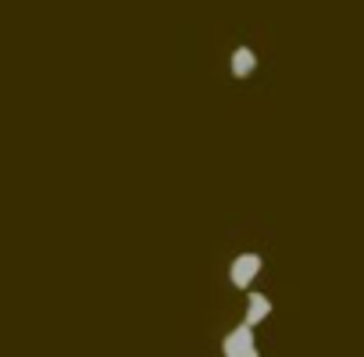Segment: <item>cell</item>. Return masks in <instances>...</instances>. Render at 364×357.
<instances>
[{"label": "cell", "instance_id": "obj_1", "mask_svg": "<svg viewBox=\"0 0 364 357\" xmlns=\"http://www.w3.org/2000/svg\"><path fill=\"white\" fill-rule=\"evenodd\" d=\"M222 350H225V357H261V353H257V346H254V325H247V321H243L236 332H229Z\"/></svg>", "mask_w": 364, "mask_h": 357}, {"label": "cell", "instance_id": "obj_2", "mask_svg": "<svg viewBox=\"0 0 364 357\" xmlns=\"http://www.w3.org/2000/svg\"><path fill=\"white\" fill-rule=\"evenodd\" d=\"M261 265H264V261H261L257 254H240V257L232 261V268H229V279H232V282H236L240 289H247V286H250V282L257 279Z\"/></svg>", "mask_w": 364, "mask_h": 357}, {"label": "cell", "instance_id": "obj_3", "mask_svg": "<svg viewBox=\"0 0 364 357\" xmlns=\"http://www.w3.org/2000/svg\"><path fill=\"white\" fill-rule=\"evenodd\" d=\"M257 72V54L250 47H236L232 50V75L236 79H250Z\"/></svg>", "mask_w": 364, "mask_h": 357}, {"label": "cell", "instance_id": "obj_4", "mask_svg": "<svg viewBox=\"0 0 364 357\" xmlns=\"http://www.w3.org/2000/svg\"><path fill=\"white\" fill-rule=\"evenodd\" d=\"M268 314H272V300L264 293H250V300H247V325H257Z\"/></svg>", "mask_w": 364, "mask_h": 357}]
</instances>
